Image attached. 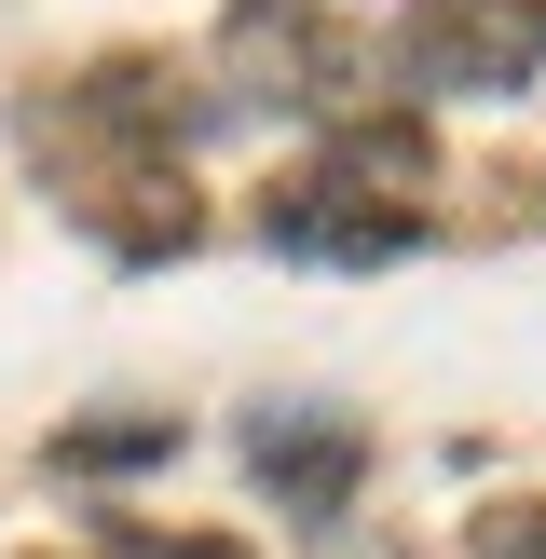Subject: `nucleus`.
Listing matches in <instances>:
<instances>
[{
  "instance_id": "nucleus-1",
  "label": "nucleus",
  "mask_w": 546,
  "mask_h": 559,
  "mask_svg": "<svg viewBox=\"0 0 546 559\" xmlns=\"http://www.w3.org/2000/svg\"><path fill=\"white\" fill-rule=\"evenodd\" d=\"M382 69H396V96H491L506 109L519 82L546 69V0H410L396 41H382Z\"/></svg>"
},
{
  "instance_id": "nucleus-2",
  "label": "nucleus",
  "mask_w": 546,
  "mask_h": 559,
  "mask_svg": "<svg viewBox=\"0 0 546 559\" xmlns=\"http://www.w3.org/2000/svg\"><path fill=\"white\" fill-rule=\"evenodd\" d=\"M260 246L273 260H342V273H382V260H410L424 246V205H382V191H355V178H287L260 205Z\"/></svg>"
},
{
  "instance_id": "nucleus-3",
  "label": "nucleus",
  "mask_w": 546,
  "mask_h": 559,
  "mask_svg": "<svg viewBox=\"0 0 546 559\" xmlns=\"http://www.w3.org/2000/svg\"><path fill=\"white\" fill-rule=\"evenodd\" d=\"M246 464L273 478V506H287L300 533H328V519L355 506V478H369V437L328 424V409H260V424H246Z\"/></svg>"
},
{
  "instance_id": "nucleus-4",
  "label": "nucleus",
  "mask_w": 546,
  "mask_h": 559,
  "mask_svg": "<svg viewBox=\"0 0 546 559\" xmlns=\"http://www.w3.org/2000/svg\"><path fill=\"white\" fill-rule=\"evenodd\" d=\"M123 464H178V424H164V409H136V424L55 437V478H123Z\"/></svg>"
},
{
  "instance_id": "nucleus-5",
  "label": "nucleus",
  "mask_w": 546,
  "mask_h": 559,
  "mask_svg": "<svg viewBox=\"0 0 546 559\" xmlns=\"http://www.w3.org/2000/svg\"><path fill=\"white\" fill-rule=\"evenodd\" d=\"M478 559H546V506H491L478 519Z\"/></svg>"
},
{
  "instance_id": "nucleus-6",
  "label": "nucleus",
  "mask_w": 546,
  "mask_h": 559,
  "mask_svg": "<svg viewBox=\"0 0 546 559\" xmlns=\"http://www.w3.org/2000/svg\"><path fill=\"white\" fill-rule=\"evenodd\" d=\"M123 559H246V546H191V533H164V546H151V533H123Z\"/></svg>"
}]
</instances>
